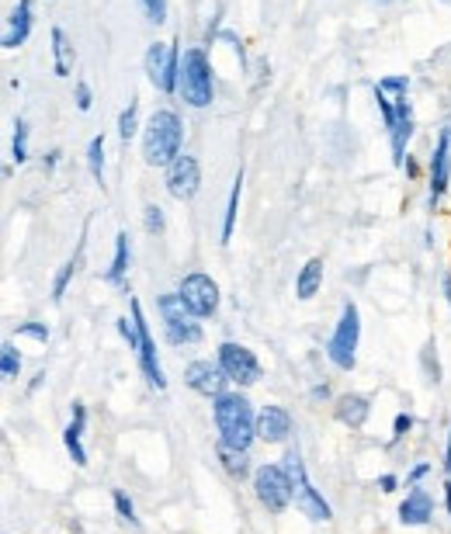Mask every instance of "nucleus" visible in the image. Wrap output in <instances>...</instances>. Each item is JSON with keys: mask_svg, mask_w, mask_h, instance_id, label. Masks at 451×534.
Instances as JSON below:
<instances>
[{"mask_svg": "<svg viewBox=\"0 0 451 534\" xmlns=\"http://www.w3.org/2000/svg\"><path fill=\"white\" fill-rule=\"evenodd\" d=\"M212 416L222 448H233V451H250L254 448V441H257V413H254L250 399L239 388H226L222 396H215Z\"/></svg>", "mask_w": 451, "mask_h": 534, "instance_id": "1", "label": "nucleus"}, {"mask_svg": "<svg viewBox=\"0 0 451 534\" xmlns=\"http://www.w3.org/2000/svg\"><path fill=\"white\" fill-rule=\"evenodd\" d=\"M185 146V121L177 111L160 108L153 111L143 129V164L146 167H170Z\"/></svg>", "mask_w": 451, "mask_h": 534, "instance_id": "2", "label": "nucleus"}, {"mask_svg": "<svg viewBox=\"0 0 451 534\" xmlns=\"http://www.w3.org/2000/svg\"><path fill=\"white\" fill-rule=\"evenodd\" d=\"M177 94L185 97V104H191V108H209V104H212L215 80H212V63H209V56H205V49H185Z\"/></svg>", "mask_w": 451, "mask_h": 534, "instance_id": "3", "label": "nucleus"}, {"mask_svg": "<svg viewBox=\"0 0 451 534\" xmlns=\"http://www.w3.org/2000/svg\"><path fill=\"white\" fill-rule=\"evenodd\" d=\"M157 309H160V319H164L167 343H174V347H185V343H202L205 330H202L198 316H194L188 306H185L181 291H164V295L157 298Z\"/></svg>", "mask_w": 451, "mask_h": 534, "instance_id": "4", "label": "nucleus"}, {"mask_svg": "<svg viewBox=\"0 0 451 534\" xmlns=\"http://www.w3.org/2000/svg\"><path fill=\"white\" fill-rule=\"evenodd\" d=\"M357 340H361V313L355 302L340 306V319L327 340V358L337 371H355L357 364Z\"/></svg>", "mask_w": 451, "mask_h": 534, "instance_id": "5", "label": "nucleus"}, {"mask_svg": "<svg viewBox=\"0 0 451 534\" xmlns=\"http://www.w3.org/2000/svg\"><path fill=\"white\" fill-rule=\"evenodd\" d=\"M254 496L267 513H285L295 500V485L292 476L285 472V465H257L254 468Z\"/></svg>", "mask_w": 451, "mask_h": 534, "instance_id": "6", "label": "nucleus"}, {"mask_svg": "<svg viewBox=\"0 0 451 534\" xmlns=\"http://www.w3.org/2000/svg\"><path fill=\"white\" fill-rule=\"evenodd\" d=\"M285 472L292 476V485H295V507L302 510L309 521H316V524L330 521L333 517L330 503L323 500V493H320L316 485L309 483V472H306V465H302L299 448H288L285 451Z\"/></svg>", "mask_w": 451, "mask_h": 534, "instance_id": "7", "label": "nucleus"}, {"mask_svg": "<svg viewBox=\"0 0 451 534\" xmlns=\"http://www.w3.org/2000/svg\"><path fill=\"white\" fill-rule=\"evenodd\" d=\"M215 361H219V368L226 371V378L237 388H250L264 378V368L257 361V354L250 347L237 343V340H222L219 351H215Z\"/></svg>", "mask_w": 451, "mask_h": 534, "instance_id": "8", "label": "nucleus"}, {"mask_svg": "<svg viewBox=\"0 0 451 534\" xmlns=\"http://www.w3.org/2000/svg\"><path fill=\"white\" fill-rule=\"evenodd\" d=\"M146 80L160 91V94H174L177 80H181V52L174 42H153L146 49Z\"/></svg>", "mask_w": 451, "mask_h": 534, "instance_id": "9", "label": "nucleus"}, {"mask_svg": "<svg viewBox=\"0 0 451 534\" xmlns=\"http://www.w3.org/2000/svg\"><path fill=\"white\" fill-rule=\"evenodd\" d=\"M129 316H132V323H136V334H140L136 361H140V368H143L146 382L157 388V392H164V388H167V375H164V368H160V358H157V343H153V334H149V323H146L140 298H129Z\"/></svg>", "mask_w": 451, "mask_h": 534, "instance_id": "10", "label": "nucleus"}, {"mask_svg": "<svg viewBox=\"0 0 451 534\" xmlns=\"http://www.w3.org/2000/svg\"><path fill=\"white\" fill-rule=\"evenodd\" d=\"M177 291H181L185 306H188L198 319H209V316L219 313V285L212 281V274H205V271H191V274L181 278Z\"/></svg>", "mask_w": 451, "mask_h": 534, "instance_id": "11", "label": "nucleus"}, {"mask_svg": "<svg viewBox=\"0 0 451 534\" xmlns=\"http://www.w3.org/2000/svg\"><path fill=\"white\" fill-rule=\"evenodd\" d=\"M167 191H170V198H177V201H191L194 194L202 191V164L194 156H188V153H181L167 167Z\"/></svg>", "mask_w": 451, "mask_h": 534, "instance_id": "12", "label": "nucleus"}, {"mask_svg": "<svg viewBox=\"0 0 451 534\" xmlns=\"http://www.w3.org/2000/svg\"><path fill=\"white\" fill-rule=\"evenodd\" d=\"M448 181H451V129H445L434 143V153H430V212L441 205V198L448 191Z\"/></svg>", "mask_w": 451, "mask_h": 534, "instance_id": "13", "label": "nucleus"}, {"mask_svg": "<svg viewBox=\"0 0 451 534\" xmlns=\"http://www.w3.org/2000/svg\"><path fill=\"white\" fill-rule=\"evenodd\" d=\"M185 386L194 388L198 396L215 399V396H222L226 386H233V382L226 378V371L219 368V361H191L188 368H185Z\"/></svg>", "mask_w": 451, "mask_h": 534, "instance_id": "14", "label": "nucleus"}, {"mask_svg": "<svg viewBox=\"0 0 451 534\" xmlns=\"http://www.w3.org/2000/svg\"><path fill=\"white\" fill-rule=\"evenodd\" d=\"M84 427H87V406L80 399H73L70 406V423L63 431V448L73 458L77 468H87V448H84Z\"/></svg>", "mask_w": 451, "mask_h": 534, "instance_id": "15", "label": "nucleus"}, {"mask_svg": "<svg viewBox=\"0 0 451 534\" xmlns=\"http://www.w3.org/2000/svg\"><path fill=\"white\" fill-rule=\"evenodd\" d=\"M292 434V413L285 406H261L257 413V441L264 444H285Z\"/></svg>", "mask_w": 451, "mask_h": 534, "instance_id": "16", "label": "nucleus"}, {"mask_svg": "<svg viewBox=\"0 0 451 534\" xmlns=\"http://www.w3.org/2000/svg\"><path fill=\"white\" fill-rule=\"evenodd\" d=\"M32 28H35V4L32 0H18L11 18H7V28H4V49L7 52L22 49L28 42V35H32Z\"/></svg>", "mask_w": 451, "mask_h": 534, "instance_id": "17", "label": "nucleus"}, {"mask_svg": "<svg viewBox=\"0 0 451 534\" xmlns=\"http://www.w3.org/2000/svg\"><path fill=\"white\" fill-rule=\"evenodd\" d=\"M434 517V496H430L424 485H410L406 500L400 503V524L403 528H424Z\"/></svg>", "mask_w": 451, "mask_h": 534, "instance_id": "18", "label": "nucleus"}, {"mask_svg": "<svg viewBox=\"0 0 451 534\" xmlns=\"http://www.w3.org/2000/svg\"><path fill=\"white\" fill-rule=\"evenodd\" d=\"M333 416L344 423V427H365V420L372 416V399L368 396H361V392H344V396H337L333 399Z\"/></svg>", "mask_w": 451, "mask_h": 534, "instance_id": "19", "label": "nucleus"}, {"mask_svg": "<svg viewBox=\"0 0 451 534\" xmlns=\"http://www.w3.org/2000/svg\"><path fill=\"white\" fill-rule=\"evenodd\" d=\"M413 139V108H410V101L400 97L396 101V125H392V132H389V143H392V164L396 167H403L406 164V143Z\"/></svg>", "mask_w": 451, "mask_h": 534, "instance_id": "20", "label": "nucleus"}, {"mask_svg": "<svg viewBox=\"0 0 451 534\" xmlns=\"http://www.w3.org/2000/svg\"><path fill=\"white\" fill-rule=\"evenodd\" d=\"M320 289H323V257H309L295 274V295H299V302H309V298H316Z\"/></svg>", "mask_w": 451, "mask_h": 534, "instance_id": "21", "label": "nucleus"}, {"mask_svg": "<svg viewBox=\"0 0 451 534\" xmlns=\"http://www.w3.org/2000/svg\"><path fill=\"white\" fill-rule=\"evenodd\" d=\"M239 191H243V170H237V177H233V188H230V198H226V212H222V233H219V243H222V246H230V240H233V229H237Z\"/></svg>", "mask_w": 451, "mask_h": 534, "instance_id": "22", "label": "nucleus"}, {"mask_svg": "<svg viewBox=\"0 0 451 534\" xmlns=\"http://www.w3.org/2000/svg\"><path fill=\"white\" fill-rule=\"evenodd\" d=\"M52 70H56V76L73 73V46L63 28H52Z\"/></svg>", "mask_w": 451, "mask_h": 534, "instance_id": "23", "label": "nucleus"}, {"mask_svg": "<svg viewBox=\"0 0 451 534\" xmlns=\"http://www.w3.org/2000/svg\"><path fill=\"white\" fill-rule=\"evenodd\" d=\"M125 274H129V233L119 229V236H115V257H112V267H108V281L112 285H125Z\"/></svg>", "mask_w": 451, "mask_h": 534, "instance_id": "24", "label": "nucleus"}, {"mask_svg": "<svg viewBox=\"0 0 451 534\" xmlns=\"http://www.w3.org/2000/svg\"><path fill=\"white\" fill-rule=\"evenodd\" d=\"M84 246H87V243L80 240V246H77V254H73L70 261L59 267V274L52 278V302H63V295H67V289H70L73 274L80 271V261H84Z\"/></svg>", "mask_w": 451, "mask_h": 534, "instance_id": "25", "label": "nucleus"}, {"mask_svg": "<svg viewBox=\"0 0 451 534\" xmlns=\"http://www.w3.org/2000/svg\"><path fill=\"white\" fill-rule=\"evenodd\" d=\"M250 451H233V448H222L219 444V461H222V468L233 476V479H247L250 476V458H247Z\"/></svg>", "mask_w": 451, "mask_h": 534, "instance_id": "26", "label": "nucleus"}, {"mask_svg": "<svg viewBox=\"0 0 451 534\" xmlns=\"http://www.w3.org/2000/svg\"><path fill=\"white\" fill-rule=\"evenodd\" d=\"M136 132H140V101L132 97V101L122 108V115H119V139H122V143H129Z\"/></svg>", "mask_w": 451, "mask_h": 534, "instance_id": "27", "label": "nucleus"}, {"mask_svg": "<svg viewBox=\"0 0 451 534\" xmlns=\"http://www.w3.org/2000/svg\"><path fill=\"white\" fill-rule=\"evenodd\" d=\"M87 170H91V177L97 184H104V139L101 136H95L87 143Z\"/></svg>", "mask_w": 451, "mask_h": 534, "instance_id": "28", "label": "nucleus"}, {"mask_svg": "<svg viewBox=\"0 0 451 534\" xmlns=\"http://www.w3.org/2000/svg\"><path fill=\"white\" fill-rule=\"evenodd\" d=\"M11 160L22 167L28 160V121L14 119V136H11Z\"/></svg>", "mask_w": 451, "mask_h": 534, "instance_id": "29", "label": "nucleus"}, {"mask_svg": "<svg viewBox=\"0 0 451 534\" xmlns=\"http://www.w3.org/2000/svg\"><path fill=\"white\" fill-rule=\"evenodd\" d=\"M0 371H4L7 382H14V378L22 375V354H18L14 343H4V347H0Z\"/></svg>", "mask_w": 451, "mask_h": 534, "instance_id": "30", "label": "nucleus"}, {"mask_svg": "<svg viewBox=\"0 0 451 534\" xmlns=\"http://www.w3.org/2000/svg\"><path fill=\"white\" fill-rule=\"evenodd\" d=\"M143 226H146V233H149V236H160V233H164V229H167L164 209L149 201V205H146V209H143Z\"/></svg>", "mask_w": 451, "mask_h": 534, "instance_id": "31", "label": "nucleus"}, {"mask_svg": "<svg viewBox=\"0 0 451 534\" xmlns=\"http://www.w3.org/2000/svg\"><path fill=\"white\" fill-rule=\"evenodd\" d=\"M115 510H119V517L125 524H132V528H140V517H136V503H132V496L125 493V489H115Z\"/></svg>", "mask_w": 451, "mask_h": 534, "instance_id": "32", "label": "nucleus"}, {"mask_svg": "<svg viewBox=\"0 0 451 534\" xmlns=\"http://www.w3.org/2000/svg\"><path fill=\"white\" fill-rule=\"evenodd\" d=\"M140 4H143V11H146V22H153V24L167 22V14H170V4H167V0H140Z\"/></svg>", "mask_w": 451, "mask_h": 534, "instance_id": "33", "label": "nucleus"}, {"mask_svg": "<svg viewBox=\"0 0 451 534\" xmlns=\"http://www.w3.org/2000/svg\"><path fill=\"white\" fill-rule=\"evenodd\" d=\"M437 347H434V340H428V347H424V371H428V378L437 386L441 382V368H437V354H434Z\"/></svg>", "mask_w": 451, "mask_h": 534, "instance_id": "34", "label": "nucleus"}, {"mask_svg": "<svg viewBox=\"0 0 451 534\" xmlns=\"http://www.w3.org/2000/svg\"><path fill=\"white\" fill-rule=\"evenodd\" d=\"M18 337H32V340H39V343H46V340H49V326H46V323H35V319H28V323H22V326H18Z\"/></svg>", "mask_w": 451, "mask_h": 534, "instance_id": "35", "label": "nucleus"}, {"mask_svg": "<svg viewBox=\"0 0 451 534\" xmlns=\"http://www.w3.org/2000/svg\"><path fill=\"white\" fill-rule=\"evenodd\" d=\"M410 431H413V416L410 413H396V420H392V441L389 444H400Z\"/></svg>", "mask_w": 451, "mask_h": 534, "instance_id": "36", "label": "nucleus"}, {"mask_svg": "<svg viewBox=\"0 0 451 534\" xmlns=\"http://www.w3.org/2000/svg\"><path fill=\"white\" fill-rule=\"evenodd\" d=\"M73 101H77V108H80V111H91V104H95V94H91V84L77 80V87H73Z\"/></svg>", "mask_w": 451, "mask_h": 534, "instance_id": "37", "label": "nucleus"}, {"mask_svg": "<svg viewBox=\"0 0 451 534\" xmlns=\"http://www.w3.org/2000/svg\"><path fill=\"white\" fill-rule=\"evenodd\" d=\"M424 476H430V461H417V465L410 468V476H406V485H420Z\"/></svg>", "mask_w": 451, "mask_h": 534, "instance_id": "38", "label": "nucleus"}, {"mask_svg": "<svg viewBox=\"0 0 451 534\" xmlns=\"http://www.w3.org/2000/svg\"><path fill=\"white\" fill-rule=\"evenodd\" d=\"M382 489V493H396V485H400V479L392 476V472H385V476H379V483H375Z\"/></svg>", "mask_w": 451, "mask_h": 534, "instance_id": "39", "label": "nucleus"}, {"mask_svg": "<svg viewBox=\"0 0 451 534\" xmlns=\"http://www.w3.org/2000/svg\"><path fill=\"white\" fill-rule=\"evenodd\" d=\"M59 156H63L59 149H49V153H46V160H42V167H46V174H52V170L59 167Z\"/></svg>", "mask_w": 451, "mask_h": 534, "instance_id": "40", "label": "nucleus"}, {"mask_svg": "<svg viewBox=\"0 0 451 534\" xmlns=\"http://www.w3.org/2000/svg\"><path fill=\"white\" fill-rule=\"evenodd\" d=\"M403 170H406V177H417V174H420V167H417V164H413V156H406Z\"/></svg>", "mask_w": 451, "mask_h": 534, "instance_id": "41", "label": "nucleus"}, {"mask_svg": "<svg viewBox=\"0 0 451 534\" xmlns=\"http://www.w3.org/2000/svg\"><path fill=\"white\" fill-rule=\"evenodd\" d=\"M445 472H448L451 479V427H448V448H445Z\"/></svg>", "mask_w": 451, "mask_h": 534, "instance_id": "42", "label": "nucleus"}, {"mask_svg": "<svg viewBox=\"0 0 451 534\" xmlns=\"http://www.w3.org/2000/svg\"><path fill=\"white\" fill-rule=\"evenodd\" d=\"M327 396H330V388H327V386H316V388H312V399H327Z\"/></svg>", "mask_w": 451, "mask_h": 534, "instance_id": "43", "label": "nucleus"}, {"mask_svg": "<svg viewBox=\"0 0 451 534\" xmlns=\"http://www.w3.org/2000/svg\"><path fill=\"white\" fill-rule=\"evenodd\" d=\"M441 285H445V298H448V306H451V271L441 278Z\"/></svg>", "mask_w": 451, "mask_h": 534, "instance_id": "44", "label": "nucleus"}, {"mask_svg": "<svg viewBox=\"0 0 451 534\" xmlns=\"http://www.w3.org/2000/svg\"><path fill=\"white\" fill-rule=\"evenodd\" d=\"M445 507H448V517H451V479H445Z\"/></svg>", "mask_w": 451, "mask_h": 534, "instance_id": "45", "label": "nucleus"}]
</instances>
